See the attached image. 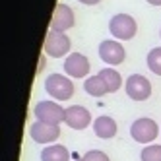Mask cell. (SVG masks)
Segmentation results:
<instances>
[{
    "label": "cell",
    "mask_w": 161,
    "mask_h": 161,
    "mask_svg": "<svg viewBox=\"0 0 161 161\" xmlns=\"http://www.w3.org/2000/svg\"><path fill=\"white\" fill-rule=\"evenodd\" d=\"M64 122L72 130H86L91 124V113L84 105H72L64 111Z\"/></svg>",
    "instance_id": "8fae6325"
},
{
    "label": "cell",
    "mask_w": 161,
    "mask_h": 161,
    "mask_svg": "<svg viewBox=\"0 0 161 161\" xmlns=\"http://www.w3.org/2000/svg\"><path fill=\"white\" fill-rule=\"evenodd\" d=\"M64 107H60L58 101H39L33 107V114L35 119L41 122H53V124H60L64 122Z\"/></svg>",
    "instance_id": "8992f818"
},
{
    "label": "cell",
    "mask_w": 161,
    "mask_h": 161,
    "mask_svg": "<svg viewBox=\"0 0 161 161\" xmlns=\"http://www.w3.org/2000/svg\"><path fill=\"white\" fill-rule=\"evenodd\" d=\"M93 132H95L97 138H101V140H111V138L117 136L119 126H117V122H114L113 117L101 114V117H97L93 120Z\"/></svg>",
    "instance_id": "7c38bea8"
},
{
    "label": "cell",
    "mask_w": 161,
    "mask_h": 161,
    "mask_svg": "<svg viewBox=\"0 0 161 161\" xmlns=\"http://www.w3.org/2000/svg\"><path fill=\"white\" fill-rule=\"evenodd\" d=\"M80 4H86V6H95V4H99L101 0H78Z\"/></svg>",
    "instance_id": "d6986e66"
},
{
    "label": "cell",
    "mask_w": 161,
    "mask_h": 161,
    "mask_svg": "<svg viewBox=\"0 0 161 161\" xmlns=\"http://www.w3.org/2000/svg\"><path fill=\"white\" fill-rule=\"evenodd\" d=\"M159 126L153 119H147V117H140L136 119L132 124H130V136L132 140L138 142V144H153V140L159 136Z\"/></svg>",
    "instance_id": "3957f363"
},
{
    "label": "cell",
    "mask_w": 161,
    "mask_h": 161,
    "mask_svg": "<svg viewBox=\"0 0 161 161\" xmlns=\"http://www.w3.org/2000/svg\"><path fill=\"white\" fill-rule=\"evenodd\" d=\"M70 47H72V41L66 33H60V31H49L47 37H45V43H43V53L53 56V58H62V56H68L70 54Z\"/></svg>",
    "instance_id": "277c9868"
},
{
    "label": "cell",
    "mask_w": 161,
    "mask_h": 161,
    "mask_svg": "<svg viewBox=\"0 0 161 161\" xmlns=\"http://www.w3.org/2000/svg\"><path fill=\"white\" fill-rule=\"evenodd\" d=\"M99 76L103 78V82H105L109 93H114V91L120 89V86H122V76L114 70L113 66H107V68H103V70H99Z\"/></svg>",
    "instance_id": "9a60e30c"
},
{
    "label": "cell",
    "mask_w": 161,
    "mask_h": 161,
    "mask_svg": "<svg viewBox=\"0 0 161 161\" xmlns=\"http://www.w3.org/2000/svg\"><path fill=\"white\" fill-rule=\"evenodd\" d=\"M89 70H91V64L87 60V56L82 54V53H70L64 60V72L66 76H70L74 80H82V78H87L89 76Z\"/></svg>",
    "instance_id": "30bf717a"
},
{
    "label": "cell",
    "mask_w": 161,
    "mask_h": 161,
    "mask_svg": "<svg viewBox=\"0 0 161 161\" xmlns=\"http://www.w3.org/2000/svg\"><path fill=\"white\" fill-rule=\"evenodd\" d=\"M82 161H111V159L105 152H101V149H89L87 153L82 155Z\"/></svg>",
    "instance_id": "ac0fdd59"
},
{
    "label": "cell",
    "mask_w": 161,
    "mask_h": 161,
    "mask_svg": "<svg viewBox=\"0 0 161 161\" xmlns=\"http://www.w3.org/2000/svg\"><path fill=\"white\" fill-rule=\"evenodd\" d=\"M124 91L126 95H128L132 101H147L152 97V84H149V80L142 74H132L128 76L124 84Z\"/></svg>",
    "instance_id": "52a82bcc"
},
{
    "label": "cell",
    "mask_w": 161,
    "mask_h": 161,
    "mask_svg": "<svg viewBox=\"0 0 161 161\" xmlns=\"http://www.w3.org/2000/svg\"><path fill=\"white\" fill-rule=\"evenodd\" d=\"M159 37H161V31H159Z\"/></svg>",
    "instance_id": "7402d4cb"
},
{
    "label": "cell",
    "mask_w": 161,
    "mask_h": 161,
    "mask_svg": "<svg viewBox=\"0 0 161 161\" xmlns=\"http://www.w3.org/2000/svg\"><path fill=\"white\" fill-rule=\"evenodd\" d=\"M76 25V16H74V10L68 6L58 2L54 6V12L51 16V29L53 31H60L66 33L68 29H72Z\"/></svg>",
    "instance_id": "9c48e42d"
},
{
    "label": "cell",
    "mask_w": 161,
    "mask_h": 161,
    "mask_svg": "<svg viewBox=\"0 0 161 161\" xmlns=\"http://www.w3.org/2000/svg\"><path fill=\"white\" fill-rule=\"evenodd\" d=\"M99 58L107 66H119L126 60V51L117 39H105L99 45Z\"/></svg>",
    "instance_id": "ba28073f"
},
{
    "label": "cell",
    "mask_w": 161,
    "mask_h": 161,
    "mask_svg": "<svg viewBox=\"0 0 161 161\" xmlns=\"http://www.w3.org/2000/svg\"><path fill=\"white\" fill-rule=\"evenodd\" d=\"M147 4H152V6H161V0H146Z\"/></svg>",
    "instance_id": "ffe728a7"
},
{
    "label": "cell",
    "mask_w": 161,
    "mask_h": 161,
    "mask_svg": "<svg viewBox=\"0 0 161 161\" xmlns=\"http://www.w3.org/2000/svg\"><path fill=\"white\" fill-rule=\"evenodd\" d=\"M84 91L89 95V97H103L105 93H109V89L105 86V82H103V78L97 74V76H87L84 80Z\"/></svg>",
    "instance_id": "5bb4252c"
},
{
    "label": "cell",
    "mask_w": 161,
    "mask_h": 161,
    "mask_svg": "<svg viewBox=\"0 0 161 161\" xmlns=\"http://www.w3.org/2000/svg\"><path fill=\"white\" fill-rule=\"evenodd\" d=\"M109 31L117 41H130L138 33V24L130 14H114L109 19Z\"/></svg>",
    "instance_id": "7a4b0ae2"
},
{
    "label": "cell",
    "mask_w": 161,
    "mask_h": 161,
    "mask_svg": "<svg viewBox=\"0 0 161 161\" xmlns=\"http://www.w3.org/2000/svg\"><path fill=\"white\" fill-rule=\"evenodd\" d=\"M29 136L35 144L43 146H51L60 138V124H53V122H33L29 126Z\"/></svg>",
    "instance_id": "5b68a950"
},
{
    "label": "cell",
    "mask_w": 161,
    "mask_h": 161,
    "mask_svg": "<svg viewBox=\"0 0 161 161\" xmlns=\"http://www.w3.org/2000/svg\"><path fill=\"white\" fill-rule=\"evenodd\" d=\"M72 159H74V161H82V155H78V153L74 152V153H72Z\"/></svg>",
    "instance_id": "44dd1931"
},
{
    "label": "cell",
    "mask_w": 161,
    "mask_h": 161,
    "mask_svg": "<svg viewBox=\"0 0 161 161\" xmlns=\"http://www.w3.org/2000/svg\"><path fill=\"white\" fill-rule=\"evenodd\" d=\"M45 91L54 99V101H68L74 95V82L70 76H60V74H51L45 78Z\"/></svg>",
    "instance_id": "6da1fadb"
},
{
    "label": "cell",
    "mask_w": 161,
    "mask_h": 161,
    "mask_svg": "<svg viewBox=\"0 0 161 161\" xmlns=\"http://www.w3.org/2000/svg\"><path fill=\"white\" fill-rule=\"evenodd\" d=\"M146 62H147L149 72H153L155 76H161V47H153L149 51L146 56Z\"/></svg>",
    "instance_id": "2e32d148"
},
{
    "label": "cell",
    "mask_w": 161,
    "mask_h": 161,
    "mask_svg": "<svg viewBox=\"0 0 161 161\" xmlns=\"http://www.w3.org/2000/svg\"><path fill=\"white\" fill-rule=\"evenodd\" d=\"M140 161H161V144H149L142 149Z\"/></svg>",
    "instance_id": "e0dca14e"
},
{
    "label": "cell",
    "mask_w": 161,
    "mask_h": 161,
    "mask_svg": "<svg viewBox=\"0 0 161 161\" xmlns=\"http://www.w3.org/2000/svg\"><path fill=\"white\" fill-rule=\"evenodd\" d=\"M70 157H72V153L62 144L45 146V149L41 152V161H70Z\"/></svg>",
    "instance_id": "4fadbf2b"
}]
</instances>
